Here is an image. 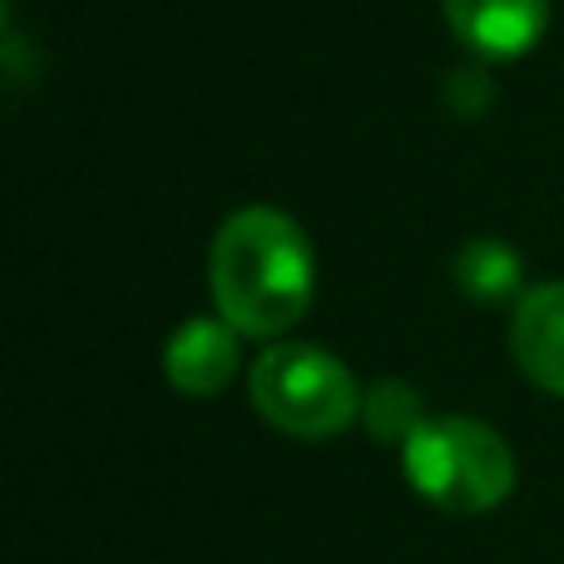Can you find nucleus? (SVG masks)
I'll use <instances>...</instances> for the list:
<instances>
[{"label": "nucleus", "instance_id": "nucleus-1", "mask_svg": "<svg viewBox=\"0 0 564 564\" xmlns=\"http://www.w3.org/2000/svg\"><path fill=\"white\" fill-rule=\"evenodd\" d=\"M208 288L218 317L243 337H282L317 297L312 243L282 208H238L208 248Z\"/></svg>", "mask_w": 564, "mask_h": 564}, {"label": "nucleus", "instance_id": "nucleus-2", "mask_svg": "<svg viewBox=\"0 0 564 564\" xmlns=\"http://www.w3.org/2000/svg\"><path fill=\"white\" fill-rule=\"evenodd\" d=\"M411 490L446 516H486L516 490V451L476 416H426L401 446Z\"/></svg>", "mask_w": 564, "mask_h": 564}, {"label": "nucleus", "instance_id": "nucleus-3", "mask_svg": "<svg viewBox=\"0 0 564 564\" xmlns=\"http://www.w3.org/2000/svg\"><path fill=\"white\" fill-rule=\"evenodd\" d=\"M248 397L258 416L292 441H332L361 416L351 367L317 341H278L248 371Z\"/></svg>", "mask_w": 564, "mask_h": 564}, {"label": "nucleus", "instance_id": "nucleus-4", "mask_svg": "<svg viewBox=\"0 0 564 564\" xmlns=\"http://www.w3.org/2000/svg\"><path fill=\"white\" fill-rule=\"evenodd\" d=\"M451 35L480 59H520L545 40L550 0H441Z\"/></svg>", "mask_w": 564, "mask_h": 564}, {"label": "nucleus", "instance_id": "nucleus-5", "mask_svg": "<svg viewBox=\"0 0 564 564\" xmlns=\"http://www.w3.org/2000/svg\"><path fill=\"white\" fill-rule=\"evenodd\" d=\"M510 357L550 397H564V282H535L516 297Z\"/></svg>", "mask_w": 564, "mask_h": 564}, {"label": "nucleus", "instance_id": "nucleus-6", "mask_svg": "<svg viewBox=\"0 0 564 564\" xmlns=\"http://www.w3.org/2000/svg\"><path fill=\"white\" fill-rule=\"evenodd\" d=\"M238 341L243 332L228 327L224 317H188L174 337L164 341V377L184 397H218L238 377Z\"/></svg>", "mask_w": 564, "mask_h": 564}, {"label": "nucleus", "instance_id": "nucleus-7", "mask_svg": "<svg viewBox=\"0 0 564 564\" xmlns=\"http://www.w3.org/2000/svg\"><path fill=\"white\" fill-rule=\"evenodd\" d=\"M520 278H525V263H520V253L506 238H470L456 253V282H460V292L476 302L516 297Z\"/></svg>", "mask_w": 564, "mask_h": 564}, {"label": "nucleus", "instance_id": "nucleus-8", "mask_svg": "<svg viewBox=\"0 0 564 564\" xmlns=\"http://www.w3.org/2000/svg\"><path fill=\"white\" fill-rule=\"evenodd\" d=\"M421 421H426V411H421V397L411 381L387 377V381H377V387H367V397H361V426H367L381 446L401 451L421 431Z\"/></svg>", "mask_w": 564, "mask_h": 564}]
</instances>
